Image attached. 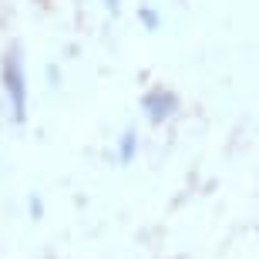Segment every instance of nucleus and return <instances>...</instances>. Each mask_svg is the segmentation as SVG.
<instances>
[{
	"label": "nucleus",
	"instance_id": "f257e3e1",
	"mask_svg": "<svg viewBox=\"0 0 259 259\" xmlns=\"http://www.w3.org/2000/svg\"><path fill=\"white\" fill-rule=\"evenodd\" d=\"M4 91H7L14 121L24 125V118H27V77H24V58L17 48L7 51V58H4Z\"/></svg>",
	"mask_w": 259,
	"mask_h": 259
},
{
	"label": "nucleus",
	"instance_id": "f03ea898",
	"mask_svg": "<svg viewBox=\"0 0 259 259\" xmlns=\"http://www.w3.org/2000/svg\"><path fill=\"white\" fill-rule=\"evenodd\" d=\"M145 111H148V118H152L155 125H162L165 118L175 115V108H179V101H175L172 91H165V88H155V91H148L145 95Z\"/></svg>",
	"mask_w": 259,
	"mask_h": 259
},
{
	"label": "nucleus",
	"instance_id": "7ed1b4c3",
	"mask_svg": "<svg viewBox=\"0 0 259 259\" xmlns=\"http://www.w3.org/2000/svg\"><path fill=\"white\" fill-rule=\"evenodd\" d=\"M135 148H138V138H135V132H128L125 138H121V148H118V162H132Z\"/></svg>",
	"mask_w": 259,
	"mask_h": 259
},
{
	"label": "nucleus",
	"instance_id": "20e7f679",
	"mask_svg": "<svg viewBox=\"0 0 259 259\" xmlns=\"http://www.w3.org/2000/svg\"><path fill=\"white\" fill-rule=\"evenodd\" d=\"M118 4H121V0H108V7H111V10H115V7H118Z\"/></svg>",
	"mask_w": 259,
	"mask_h": 259
}]
</instances>
